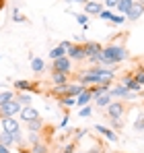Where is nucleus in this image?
<instances>
[{
    "label": "nucleus",
    "mask_w": 144,
    "mask_h": 153,
    "mask_svg": "<svg viewBox=\"0 0 144 153\" xmlns=\"http://www.w3.org/2000/svg\"><path fill=\"white\" fill-rule=\"evenodd\" d=\"M43 68H46V62H43L41 58H31V71H33L35 75H41Z\"/></svg>",
    "instance_id": "obj_15"
},
{
    "label": "nucleus",
    "mask_w": 144,
    "mask_h": 153,
    "mask_svg": "<svg viewBox=\"0 0 144 153\" xmlns=\"http://www.w3.org/2000/svg\"><path fill=\"white\" fill-rule=\"evenodd\" d=\"M132 2H140V0H132Z\"/></svg>",
    "instance_id": "obj_45"
},
{
    "label": "nucleus",
    "mask_w": 144,
    "mask_h": 153,
    "mask_svg": "<svg viewBox=\"0 0 144 153\" xmlns=\"http://www.w3.org/2000/svg\"><path fill=\"white\" fill-rule=\"evenodd\" d=\"M21 110H23V105L17 102V97L10 100V102H6V103H2L0 105V120L4 116H17V114H21Z\"/></svg>",
    "instance_id": "obj_2"
},
{
    "label": "nucleus",
    "mask_w": 144,
    "mask_h": 153,
    "mask_svg": "<svg viewBox=\"0 0 144 153\" xmlns=\"http://www.w3.org/2000/svg\"><path fill=\"white\" fill-rule=\"evenodd\" d=\"M84 50H87V58H91V56H99L103 48L97 42H84Z\"/></svg>",
    "instance_id": "obj_14"
},
{
    "label": "nucleus",
    "mask_w": 144,
    "mask_h": 153,
    "mask_svg": "<svg viewBox=\"0 0 144 153\" xmlns=\"http://www.w3.org/2000/svg\"><path fill=\"white\" fill-rule=\"evenodd\" d=\"M27 141H29L31 145L41 143V132H29V134H27Z\"/></svg>",
    "instance_id": "obj_25"
},
{
    "label": "nucleus",
    "mask_w": 144,
    "mask_h": 153,
    "mask_svg": "<svg viewBox=\"0 0 144 153\" xmlns=\"http://www.w3.org/2000/svg\"><path fill=\"white\" fill-rule=\"evenodd\" d=\"M51 71H54V73H62V75H70L72 73V60L68 56H62V58L54 60Z\"/></svg>",
    "instance_id": "obj_4"
},
{
    "label": "nucleus",
    "mask_w": 144,
    "mask_h": 153,
    "mask_svg": "<svg viewBox=\"0 0 144 153\" xmlns=\"http://www.w3.org/2000/svg\"><path fill=\"white\" fill-rule=\"evenodd\" d=\"M111 102H113V97H111L109 93H103V95H99V97L95 100V103L99 105V108H103V110H105V108H107Z\"/></svg>",
    "instance_id": "obj_20"
},
{
    "label": "nucleus",
    "mask_w": 144,
    "mask_h": 153,
    "mask_svg": "<svg viewBox=\"0 0 144 153\" xmlns=\"http://www.w3.org/2000/svg\"><path fill=\"white\" fill-rule=\"evenodd\" d=\"M109 95L111 97H118V100H134L136 97V93H132L126 85H118V87H113V89H109Z\"/></svg>",
    "instance_id": "obj_6"
},
{
    "label": "nucleus",
    "mask_w": 144,
    "mask_h": 153,
    "mask_svg": "<svg viewBox=\"0 0 144 153\" xmlns=\"http://www.w3.org/2000/svg\"><path fill=\"white\" fill-rule=\"evenodd\" d=\"M29 153H48V145H46V143H37V145H31Z\"/></svg>",
    "instance_id": "obj_24"
},
{
    "label": "nucleus",
    "mask_w": 144,
    "mask_h": 153,
    "mask_svg": "<svg viewBox=\"0 0 144 153\" xmlns=\"http://www.w3.org/2000/svg\"><path fill=\"white\" fill-rule=\"evenodd\" d=\"M60 46H62V48H66V50H68V48H70V46H72V42H62V44H60Z\"/></svg>",
    "instance_id": "obj_41"
},
{
    "label": "nucleus",
    "mask_w": 144,
    "mask_h": 153,
    "mask_svg": "<svg viewBox=\"0 0 144 153\" xmlns=\"http://www.w3.org/2000/svg\"><path fill=\"white\" fill-rule=\"evenodd\" d=\"M99 17H101V19H103V21H111V17H113V13H111V10H105V8H103V10H101V15H99Z\"/></svg>",
    "instance_id": "obj_33"
},
{
    "label": "nucleus",
    "mask_w": 144,
    "mask_h": 153,
    "mask_svg": "<svg viewBox=\"0 0 144 153\" xmlns=\"http://www.w3.org/2000/svg\"><path fill=\"white\" fill-rule=\"evenodd\" d=\"M66 56L70 58L72 62H80V60H87V50H84V44H72L70 48L66 50Z\"/></svg>",
    "instance_id": "obj_3"
},
{
    "label": "nucleus",
    "mask_w": 144,
    "mask_h": 153,
    "mask_svg": "<svg viewBox=\"0 0 144 153\" xmlns=\"http://www.w3.org/2000/svg\"><path fill=\"white\" fill-rule=\"evenodd\" d=\"M27 128H29V132H41L43 130V120L41 118L31 120V122H27Z\"/></svg>",
    "instance_id": "obj_19"
},
{
    "label": "nucleus",
    "mask_w": 144,
    "mask_h": 153,
    "mask_svg": "<svg viewBox=\"0 0 144 153\" xmlns=\"http://www.w3.org/2000/svg\"><path fill=\"white\" fill-rule=\"evenodd\" d=\"M128 58V50L123 48V46H115V44H109V46H105L101 54H99V64L101 66H115V64H120Z\"/></svg>",
    "instance_id": "obj_1"
},
{
    "label": "nucleus",
    "mask_w": 144,
    "mask_h": 153,
    "mask_svg": "<svg viewBox=\"0 0 144 153\" xmlns=\"http://www.w3.org/2000/svg\"><path fill=\"white\" fill-rule=\"evenodd\" d=\"M118 2H120V0H105V2H103V6H105V8H115V6H118Z\"/></svg>",
    "instance_id": "obj_36"
},
{
    "label": "nucleus",
    "mask_w": 144,
    "mask_h": 153,
    "mask_svg": "<svg viewBox=\"0 0 144 153\" xmlns=\"http://www.w3.org/2000/svg\"><path fill=\"white\" fill-rule=\"evenodd\" d=\"M19 116H21V120H23L25 124H27V122H31V120L41 118V116H39V112H37L33 105H25L23 110H21V114H19Z\"/></svg>",
    "instance_id": "obj_9"
},
{
    "label": "nucleus",
    "mask_w": 144,
    "mask_h": 153,
    "mask_svg": "<svg viewBox=\"0 0 144 153\" xmlns=\"http://www.w3.org/2000/svg\"><path fill=\"white\" fill-rule=\"evenodd\" d=\"M72 2H78V4H87L89 0H72Z\"/></svg>",
    "instance_id": "obj_43"
},
{
    "label": "nucleus",
    "mask_w": 144,
    "mask_h": 153,
    "mask_svg": "<svg viewBox=\"0 0 144 153\" xmlns=\"http://www.w3.org/2000/svg\"><path fill=\"white\" fill-rule=\"evenodd\" d=\"M97 2H105V0H97Z\"/></svg>",
    "instance_id": "obj_46"
},
{
    "label": "nucleus",
    "mask_w": 144,
    "mask_h": 153,
    "mask_svg": "<svg viewBox=\"0 0 144 153\" xmlns=\"http://www.w3.org/2000/svg\"><path fill=\"white\" fill-rule=\"evenodd\" d=\"M12 21H15V23H23V21H25V17L19 13V8H15V10H12Z\"/></svg>",
    "instance_id": "obj_31"
},
{
    "label": "nucleus",
    "mask_w": 144,
    "mask_h": 153,
    "mask_svg": "<svg viewBox=\"0 0 144 153\" xmlns=\"http://www.w3.org/2000/svg\"><path fill=\"white\" fill-rule=\"evenodd\" d=\"M0 153H10V149H8V147H4V145H0Z\"/></svg>",
    "instance_id": "obj_42"
},
{
    "label": "nucleus",
    "mask_w": 144,
    "mask_h": 153,
    "mask_svg": "<svg viewBox=\"0 0 144 153\" xmlns=\"http://www.w3.org/2000/svg\"><path fill=\"white\" fill-rule=\"evenodd\" d=\"M62 153H76V147H74V143H68L66 147H64V151Z\"/></svg>",
    "instance_id": "obj_37"
},
{
    "label": "nucleus",
    "mask_w": 144,
    "mask_h": 153,
    "mask_svg": "<svg viewBox=\"0 0 144 153\" xmlns=\"http://www.w3.org/2000/svg\"><path fill=\"white\" fill-rule=\"evenodd\" d=\"M126 21H128V19H126L123 15H113V17H111V23H113V25H123Z\"/></svg>",
    "instance_id": "obj_29"
},
{
    "label": "nucleus",
    "mask_w": 144,
    "mask_h": 153,
    "mask_svg": "<svg viewBox=\"0 0 144 153\" xmlns=\"http://www.w3.org/2000/svg\"><path fill=\"white\" fill-rule=\"evenodd\" d=\"M121 85H126L132 93H140V91H142V85L134 79V75H132V73H130V75H126L123 79H121Z\"/></svg>",
    "instance_id": "obj_10"
},
{
    "label": "nucleus",
    "mask_w": 144,
    "mask_h": 153,
    "mask_svg": "<svg viewBox=\"0 0 144 153\" xmlns=\"http://www.w3.org/2000/svg\"><path fill=\"white\" fill-rule=\"evenodd\" d=\"M10 100H15V93H12V91H0V105L10 102Z\"/></svg>",
    "instance_id": "obj_26"
},
{
    "label": "nucleus",
    "mask_w": 144,
    "mask_h": 153,
    "mask_svg": "<svg viewBox=\"0 0 144 153\" xmlns=\"http://www.w3.org/2000/svg\"><path fill=\"white\" fill-rule=\"evenodd\" d=\"M51 81H54V85H68V75L51 73Z\"/></svg>",
    "instance_id": "obj_22"
},
{
    "label": "nucleus",
    "mask_w": 144,
    "mask_h": 153,
    "mask_svg": "<svg viewBox=\"0 0 144 153\" xmlns=\"http://www.w3.org/2000/svg\"><path fill=\"white\" fill-rule=\"evenodd\" d=\"M142 15H144V4L134 2V4H132V8H130V13L126 15V19H128V21H138Z\"/></svg>",
    "instance_id": "obj_11"
},
{
    "label": "nucleus",
    "mask_w": 144,
    "mask_h": 153,
    "mask_svg": "<svg viewBox=\"0 0 144 153\" xmlns=\"http://www.w3.org/2000/svg\"><path fill=\"white\" fill-rule=\"evenodd\" d=\"M0 145H4V147H8V149H10V147L15 145V137H12L10 132L2 130V132H0Z\"/></svg>",
    "instance_id": "obj_16"
},
{
    "label": "nucleus",
    "mask_w": 144,
    "mask_h": 153,
    "mask_svg": "<svg viewBox=\"0 0 144 153\" xmlns=\"http://www.w3.org/2000/svg\"><path fill=\"white\" fill-rule=\"evenodd\" d=\"M91 114H93V108H91V105L80 108V116H82V118H87V116H91Z\"/></svg>",
    "instance_id": "obj_34"
},
{
    "label": "nucleus",
    "mask_w": 144,
    "mask_h": 153,
    "mask_svg": "<svg viewBox=\"0 0 144 153\" xmlns=\"http://www.w3.org/2000/svg\"><path fill=\"white\" fill-rule=\"evenodd\" d=\"M91 100H93V95H91V91H89V89H84V91H82V93H80V95L76 97V105H80V108H84V105H87V103L91 102Z\"/></svg>",
    "instance_id": "obj_18"
},
{
    "label": "nucleus",
    "mask_w": 144,
    "mask_h": 153,
    "mask_svg": "<svg viewBox=\"0 0 144 153\" xmlns=\"http://www.w3.org/2000/svg\"><path fill=\"white\" fill-rule=\"evenodd\" d=\"M134 128H136V130H144V114L136 118V122H134Z\"/></svg>",
    "instance_id": "obj_32"
},
{
    "label": "nucleus",
    "mask_w": 144,
    "mask_h": 153,
    "mask_svg": "<svg viewBox=\"0 0 144 153\" xmlns=\"http://www.w3.org/2000/svg\"><path fill=\"white\" fill-rule=\"evenodd\" d=\"M68 120H70V118H68V116H64V118H62V122H60V128L66 126V124H68Z\"/></svg>",
    "instance_id": "obj_40"
},
{
    "label": "nucleus",
    "mask_w": 144,
    "mask_h": 153,
    "mask_svg": "<svg viewBox=\"0 0 144 153\" xmlns=\"http://www.w3.org/2000/svg\"><path fill=\"white\" fill-rule=\"evenodd\" d=\"M103 10V2H97V0H89L84 4V15L87 17H99Z\"/></svg>",
    "instance_id": "obj_8"
},
{
    "label": "nucleus",
    "mask_w": 144,
    "mask_h": 153,
    "mask_svg": "<svg viewBox=\"0 0 144 153\" xmlns=\"http://www.w3.org/2000/svg\"><path fill=\"white\" fill-rule=\"evenodd\" d=\"M74 17H76V21H78L82 27H89V17H87L84 13H82V15H74Z\"/></svg>",
    "instance_id": "obj_30"
},
{
    "label": "nucleus",
    "mask_w": 144,
    "mask_h": 153,
    "mask_svg": "<svg viewBox=\"0 0 144 153\" xmlns=\"http://www.w3.org/2000/svg\"><path fill=\"white\" fill-rule=\"evenodd\" d=\"M111 126L115 128V130H121V128H123V122H121V120H111Z\"/></svg>",
    "instance_id": "obj_38"
},
{
    "label": "nucleus",
    "mask_w": 144,
    "mask_h": 153,
    "mask_svg": "<svg viewBox=\"0 0 144 153\" xmlns=\"http://www.w3.org/2000/svg\"><path fill=\"white\" fill-rule=\"evenodd\" d=\"M105 110H107L109 120H121V116L126 114V103H121V100L120 102H111Z\"/></svg>",
    "instance_id": "obj_5"
},
{
    "label": "nucleus",
    "mask_w": 144,
    "mask_h": 153,
    "mask_svg": "<svg viewBox=\"0 0 144 153\" xmlns=\"http://www.w3.org/2000/svg\"><path fill=\"white\" fill-rule=\"evenodd\" d=\"M0 126H2V130H6L10 134H15V132L21 130V124H19V120H15V116H4L0 120Z\"/></svg>",
    "instance_id": "obj_7"
},
{
    "label": "nucleus",
    "mask_w": 144,
    "mask_h": 153,
    "mask_svg": "<svg viewBox=\"0 0 144 153\" xmlns=\"http://www.w3.org/2000/svg\"><path fill=\"white\" fill-rule=\"evenodd\" d=\"M62 56H66V48H62V46H56V48L49 50V58H51V60H58V58H62Z\"/></svg>",
    "instance_id": "obj_21"
},
{
    "label": "nucleus",
    "mask_w": 144,
    "mask_h": 153,
    "mask_svg": "<svg viewBox=\"0 0 144 153\" xmlns=\"http://www.w3.org/2000/svg\"><path fill=\"white\" fill-rule=\"evenodd\" d=\"M87 153H101V147H99V145H95V147H91Z\"/></svg>",
    "instance_id": "obj_39"
},
{
    "label": "nucleus",
    "mask_w": 144,
    "mask_h": 153,
    "mask_svg": "<svg viewBox=\"0 0 144 153\" xmlns=\"http://www.w3.org/2000/svg\"><path fill=\"white\" fill-rule=\"evenodd\" d=\"M17 102L25 108V105H29V103H31V95H29V93H19V95H17Z\"/></svg>",
    "instance_id": "obj_27"
},
{
    "label": "nucleus",
    "mask_w": 144,
    "mask_h": 153,
    "mask_svg": "<svg viewBox=\"0 0 144 153\" xmlns=\"http://www.w3.org/2000/svg\"><path fill=\"white\" fill-rule=\"evenodd\" d=\"M15 87H17V91H29L31 89V83L29 81H23V79H19V81H15Z\"/></svg>",
    "instance_id": "obj_23"
},
{
    "label": "nucleus",
    "mask_w": 144,
    "mask_h": 153,
    "mask_svg": "<svg viewBox=\"0 0 144 153\" xmlns=\"http://www.w3.org/2000/svg\"><path fill=\"white\" fill-rule=\"evenodd\" d=\"M132 4H134L132 0H120V2H118V6H115V10H118L120 15H123V17H126V15L130 13V8H132Z\"/></svg>",
    "instance_id": "obj_17"
},
{
    "label": "nucleus",
    "mask_w": 144,
    "mask_h": 153,
    "mask_svg": "<svg viewBox=\"0 0 144 153\" xmlns=\"http://www.w3.org/2000/svg\"><path fill=\"white\" fill-rule=\"evenodd\" d=\"M76 153H84V151H76Z\"/></svg>",
    "instance_id": "obj_48"
},
{
    "label": "nucleus",
    "mask_w": 144,
    "mask_h": 153,
    "mask_svg": "<svg viewBox=\"0 0 144 153\" xmlns=\"http://www.w3.org/2000/svg\"><path fill=\"white\" fill-rule=\"evenodd\" d=\"M4 4H6V0H0V10L4 8Z\"/></svg>",
    "instance_id": "obj_44"
},
{
    "label": "nucleus",
    "mask_w": 144,
    "mask_h": 153,
    "mask_svg": "<svg viewBox=\"0 0 144 153\" xmlns=\"http://www.w3.org/2000/svg\"><path fill=\"white\" fill-rule=\"evenodd\" d=\"M60 102L64 103L66 108H74V105H76V97H68V95H62V97H60Z\"/></svg>",
    "instance_id": "obj_28"
},
{
    "label": "nucleus",
    "mask_w": 144,
    "mask_h": 153,
    "mask_svg": "<svg viewBox=\"0 0 144 153\" xmlns=\"http://www.w3.org/2000/svg\"><path fill=\"white\" fill-rule=\"evenodd\" d=\"M95 130H97V132H101V134H103V137H105L107 141H111V143H115V141H118V134H115V132H113L111 128H105L103 124H97Z\"/></svg>",
    "instance_id": "obj_13"
},
{
    "label": "nucleus",
    "mask_w": 144,
    "mask_h": 153,
    "mask_svg": "<svg viewBox=\"0 0 144 153\" xmlns=\"http://www.w3.org/2000/svg\"><path fill=\"white\" fill-rule=\"evenodd\" d=\"M84 89H87V87H84V85H80V83H76V85L68 83V85H66V89H64V95H68V97H78Z\"/></svg>",
    "instance_id": "obj_12"
},
{
    "label": "nucleus",
    "mask_w": 144,
    "mask_h": 153,
    "mask_svg": "<svg viewBox=\"0 0 144 153\" xmlns=\"http://www.w3.org/2000/svg\"><path fill=\"white\" fill-rule=\"evenodd\" d=\"M134 79H136V81H138V83H140V85H144V71H142V68H140V71H136V73H134Z\"/></svg>",
    "instance_id": "obj_35"
},
{
    "label": "nucleus",
    "mask_w": 144,
    "mask_h": 153,
    "mask_svg": "<svg viewBox=\"0 0 144 153\" xmlns=\"http://www.w3.org/2000/svg\"><path fill=\"white\" fill-rule=\"evenodd\" d=\"M140 4H144V0H140Z\"/></svg>",
    "instance_id": "obj_47"
}]
</instances>
